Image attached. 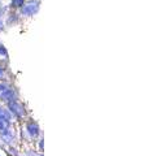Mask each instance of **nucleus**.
I'll use <instances>...</instances> for the list:
<instances>
[{
    "label": "nucleus",
    "mask_w": 148,
    "mask_h": 156,
    "mask_svg": "<svg viewBox=\"0 0 148 156\" xmlns=\"http://www.w3.org/2000/svg\"><path fill=\"white\" fill-rule=\"evenodd\" d=\"M0 55H4V57H7V51L3 46H0Z\"/></svg>",
    "instance_id": "obj_8"
},
{
    "label": "nucleus",
    "mask_w": 148,
    "mask_h": 156,
    "mask_svg": "<svg viewBox=\"0 0 148 156\" xmlns=\"http://www.w3.org/2000/svg\"><path fill=\"white\" fill-rule=\"evenodd\" d=\"M39 9V5H38V2H31L26 4V5L22 7V14H25V16H31V14L37 13Z\"/></svg>",
    "instance_id": "obj_2"
},
{
    "label": "nucleus",
    "mask_w": 148,
    "mask_h": 156,
    "mask_svg": "<svg viewBox=\"0 0 148 156\" xmlns=\"http://www.w3.org/2000/svg\"><path fill=\"white\" fill-rule=\"evenodd\" d=\"M25 0H13V5L14 7H22Z\"/></svg>",
    "instance_id": "obj_7"
},
{
    "label": "nucleus",
    "mask_w": 148,
    "mask_h": 156,
    "mask_svg": "<svg viewBox=\"0 0 148 156\" xmlns=\"http://www.w3.org/2000/svg\"><path fill=\"white\" fill-rule=\"evenodd\" d=\"M9 126H11V121L4 120V119H0V131L8 129Z\"/></svg>",
    "instance_id": "obj_6"
},
{
    "label": "nucleus",
    "mask_w": 148,
    "mask_h": 156,
    "mask_svg": "<svg viewBox=\"0 0 148 156\" xmlns=\"http://www.w3.org/2000/svg\"><path fill=\"white\" fill-rule=\"evenodd\" d=\"M8 105H9V109L13 112V115H16L17 117H23L25 111H23V108H22V105H21V104H18L17 101L12 100V101H9V104H8Z\"/></svg>",
    "instance_id": "obj_3"
},
{
    "label": "nucleus",
    "mask_w": 148,
    "mask_h": 156,
    "mask_svg": "<svg viewBox=\"0 0 148 156\" xmlns=\"http://www.w3.org/2000/svg\"><path fill=\"white\" fill-rule=\"evenodd\" d=\"M26 129H27L29 134H30L33 138H35V136L39 134V128H38V125L35 122H29L27 126H26Z\"/></svg>",
    "instance_id": "obj_4"
},
{
    "label": "nucleus",
    "mask_w": 148,
    "mask_h": 156,
    "mask_svg": "<svg viewBox=\"0 0 148 156\" xmlns=\"http://www.w3.org/2000/svg\"><path fill=\"white\" fill-rule=\"evenodd\" d=\"M3 77H4V70H3V68L0 66V80H2Z\"/></svg>",
    "instance_id": "obj_9"
},
{
    "label": "nucleus",
    "mask_w": 148,
    "mask_h": 156,
    "mask_svg": "<svg viewBox=\"0 0 148 156\" xmlns=\"http://www.w3.org/2000/svg\"><path fill=\"white\" fill-rule=\"evenodd\" d=\"M0 119H4V120H8V121H11V113L7 111V109H4L0 107Z\"/></svg>",
    "instance_id": "obj_5"
},
{
    "label": "nucleus",
    "mask_w": 148,
    "mask_h": 156,
    "mask_svg": "<svg viewBox=\"0 0 148 156\" xmlns=\"http://www.w3.org/2000/svg\"><path fill=\"white\" fill-rule=\"evenodd\" d=\"M39 156H42V155H39Z\"/></svg>",
    "instance_id": "obj_10"
},
{
    "label": "nucleus",
    "mask_w": 148,
    "mask_h": 156,
    "mask_svg": "<svg viewBox=\"0 0 148 156\" xmlns=\"http://www.w3.org/2000/svg\"><path fill=\"white\" fill-rule=\"evenodd\" d=\"M0 98H2V99H4V100H7V101L14 100V99H13V98H14L13 91L9 89L7 85H3V83H0Z\"/></svg>",
    "instance_id": "obj_1"
}]
</instances>
